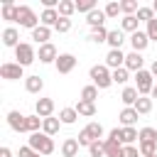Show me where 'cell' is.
<instances>
[{"label": "cell", "mask_w": 157, "mask_h": 157, "mask_svg": "<svg viewBox=\"0 0 157 157\" xmlns=\"http://www.w3.org/2000/svg\"><path fill=\"white\" fill-rule=\"evenodd\" d=\"M137 20L140 22H152L155 20V10L152 7H140L137 10Z\"/></svg>", "instance_id": "b9f144b4"}, {"label": "cell", "mask_w": 157, "mask_h": 157, "mask_svg": "<svg viewBox=\"0 0 157 157\" xmlns=\"http://www.w3.org/2000/svg\"><path fill=\"white\" fill-rule=\"evenodd\" d=\"M101 137H103V125H101V123H96V120H91V123L78 132V137H76V140H78V145H81V147H91V145H93L96 140H101Z\"/></svg>", "instance_id": "7a4b0ae2"}, {"label": "cell", "mask_w": 157, "mask_h": 157, "mask_svg": "<svg viewBox=\"0 0 157 157\" xmlns=\"http://www.w3.org/2000/svg\"><path fill=\"white\" fill-rule=\"evenodd\" d=\"M105 20H108V17H105V12H103V10H98V7H96L93 12H88V15H86V22H88V27H91V29L103 27V22H105Z\"/></svg>", "instance_id": "d6986e66"}, {"label": "cell", "mask_w": 157, "mask_h": 157, "mask_svg": "<svg viewBox=\"0 0 157 157\" xmlns=\"http://www.w3.org/2000/svg\"><path fill=\"white\" fill-rule=\"evenodd\" d=\"M96 98H98V88H96L93 83H88V86H83V88H81V101L96 103Z\"/></svg>", "instance_id": "d6a6232c"}, {"label": "cell", "mask_w": 157, "mask_h": 157, "mask_svg": "<svg viewBox=\"0 0 157 157\" xmlns=\"http://www.w3.org/2000/svg\"><path fill=\"white\" fill-rule=\"evenodd\" d=\"M34 113H37L42 120H44V118H52V115H54V98H37Z\"/></svg>", "instance_id": "8fae6325"}, {"label": "cell", "mask_w": 157, "mask_h": 157, "mask_svg": "<svg viewBox=\"0 0 157 157\" xmlns=\"http://www.w3.org/2000/svg\"><path fill=\"white\" fill-rule=\"evenodd\" d=\"M39 17L34 15V10L29 7V5H20L17 7V25L20 27H27V29H37L39 25Z\"/></svg>", "instance_id": "277c9868"}, {"label": "cell", "mask_w": 157, "mask_h": 157, "mask_svg": "<svg viewBox=\"0 0 157 157\" xmlns=\"http://www.w3.org/2000/svg\"><path fill=\"white\" fill-rule=\"evenodd\" d=\"M135 88L140 91V96H150L152 88H155V76H152L147 69L137 71V74H135Z\"/></svg>", "instance_id": "8992f818"}, {"label": "cell", "mask_w": 157, "mask_h": 157, "mask_svg": "<svg viewBox=\"0 0 157 157\" xmlns=\"http://www.w3.org/2000/svg\"><path fill=\"white\" fill-rule=\"evenodd\" d=\"M155 157H157V155H155Z\"/></svg>", "instance_id": "db71d44e"}, {"label": "cell", "mask_w": 157, "mask_h": 157, "mask_svg": "<svg viewBox=\"0 0 157 157\" xmlns=\"http://www.w3.org/2000/svg\"><path fill=\"white\" fill-rule=\"evenodd\" d=\"M17 157H42L39 152H34L29 145H25V147H20V152H17Z\"/></svg>", "instance_id": "bcb514c9"}, {"label": "cell", "mask_w": 157, "mask_h": 157, "mask_svg": "<svg viewBox=\"0 0 157 157\" xmlns=\"http://www.w3.org/2000/svg\"><path fill=\"white\" fill-rule=\"evenodd\" d=\"M0 157H12V150L10 147H0Z\"/></svg>", "instance_id": "681fc988"}, {"label": "cell", "mask_w": 157, "mask_h": 157, "mask_svg": "<svg viewBox=\"0 0 157 157\" xmlns=\"http://www.w3.org/2000/svg\"><path fill=\"white\" fill-rule=\"evenodd\" d=\"M145 32H147V37H150V42H152V39L157 42V17H155L152 22H147V29H145Z\"/></svg>", "instance_id": "f6af8a7d"}, {"label": "cell", "mask_w": 157, "mask_h": 157, "mask_svg": "<svg viewBox=\"0 0 157 157\" xmlns=\"http://www.w3.org/2000/svg\"><path fill=\"white\" fill-rule=\"evenodd\" d=\"M137 25H140L137 15H125V17L120 20V29H123V32H130V34H135V32L140 29Z\"/></svg>", "instance_id": "603a6c76"}, {"label": "cell", "mask_w": 157, "mask_h": 157, "mask_svg": "<svg viewBox=\"0 0 157 157\" xmlns=\"http://www.w3.org/2000/svg\"><path fill=\"white\" fill-rule=\"evenodd\" d=\"M137 118H140V113H137L135 108H123V110H120V115H118V120L123 123V128H135Z\"/></svg>", "instance_id": "2e32d148"}, {"label": "cell", "mask_w": 157, "mask_h": 157, "mask_svg": "<svg viewBox=\"0 0 157 157\" xmlns=\"http://www.w3.org/2000/svg\"><path fill=\"white\" fill-rule=\"evenodd\" d=\"M123 42H125L123 29H110V34H108V44H110V49H120Z\"/></svg>", "instance_id": "4dcf8cb0"}, {"label": "cell", "mask_w": 157, "mask_h": 157, "mask_svg": "<svg viewBox=\"0 0 157 157\" xmlns=\"http://www.w3.org/2000/svg\"><path fill=\"white\" fill-rule=\"evenodd\" d=\"M152 98H157V83H155V88H152V93H150Z\"/></svg>", "instance_id": "816d5d0a"}, {"label": "cell", "mask_w": 157, "mask_h": 157, "mask_svg": "<svg viewBox=\"0 0 157 157\" xmlns=\"http://www.w3.org/2000/svg\"><path fill=\"white\" fill-rule=\"evenodd\" d=\"M120 10H123L125 15H135V12L140 10V5H137V0H123V2H120Z\"/></svg>", "instance_id": "f35d334b"}, {"label": "cell", "mask_w": 157, "mask_h": 157, "mask_svg": "<svg viewBox=\"0 0 157 157\" xmlns=\"http://www.w3.org/2000/svg\"><path fill=\"white\" fill-rule=\"evenodd\" d=\"M56 10H59V15H61V17H71V15L76 12V2H74V0H61Z\"/></svg>", "instance_id": "1f68e13d"}, {"label": "cell", "mask_w": 157, "mask_h": 157, "mask_svg": "<svg viewBox=\"0 0 157 157\" xmlns=\"http://www.w3.org/2000/svg\"><path fill=\"white\" fill-rule=\"evenodd\" d=\"M137 142H157V130L155 128H142Z\"/></svg>", "instance_id": "8d00e7d4"}, {"label": "cell", "mask_w": 157, "mask_h": 157, "mask_svg": "<svg viewBox=\"0 0 157 157\" xmlns=\"http://www.w3.org/2000/svg\"><path fill=\"white\" fill-rule=\"evenodd\" d=\"M54 66H56L59 74H71V71L76 69V56L69 54V52H66V54H59V59H56Z\"/></svg>", "instance_id": "30bf717a"}, {"label": "cell", "mask_w": 157, "mask_h": 157, "mask_svg": "<svg viewBox=\"0 0 157 157\" xmlns=\"http://www.w3.org/2000/svg\"><path fill=\"white\" fill-rule=\"evenodd\" d=\"M103 145H105V157H123V150H125V145H120V142H115V140H103Z\"/></svg>", "instance_id": "cb8c5ba5"}, {"label": "cell", "mask_w": 157, "mask_h": 157, "mask_svg": "<svg viewBox=\"0 0 157 157\" xmlns=\"http://www.w3.org/2000/svg\"><path fill=\"white\" fill-rule=\"evenodd\" d=\"M42 123H44V120H42L37 113H34V115H27V132H29V135H32V132H39V130H42Z\"/></svg>", "instance_id": "836d02e7"}, {"label": "cell", "mask_w": 157, "mask_h": 157, "mask_svg": "<svg viewBox=\"0 0 157 157\" xmlns=\"http://www.w3.org/2000/svg\"><path fill=\"white\" fill-rule=\"evenodd\" d=\"M108 34H110V29H105V27H98V29H91L88 39H91V42H96V44H103V42H108Z\"/></svg>", "instance_id": "f546056e"}, {"label": "cell", "mask_w": 157, "mask_h": 157, "mask_svg": "<svg viewBox=\"0 0 157 157\" xmlns=\"http://www.w3.org/2000/svg\"><path fill=\"white\" fill-rule=\"evenodd\" d=\"M15 59H17L20 66H29L32 61H37V52L29 42H20V47L15 49Z\"/></svg>", "instance_id": "5b68a950"}, {"label": "cell", "mask_w": 157, "mask_h": 157, "mask_svg": "<svg viewBox=\"0 0 157 157\" xmlns=\"http://www.w3.org/2000/svg\"><path fill=\"white\" fill-rule=\"evenodd\" d=\"M76 118H78L76 108H61V110H59V120H61V125H74Z\"/></svg>", "instance_id": "83f0119b"}, {"label": "cell", "mask_w": 157, "mask_h": 157, "mask_svg": "<svg viewBox=\"0 0 157 157\" xmlns=\"http://www.w3.org/2000/svg\"><path fill=\"white\" fill-rule=\"evenodd\" d=\"M7 125L15 132H27V115H22L20 110H10L7 113Z\"/></svg>", "instance_id": "9c48e42d"}, {"label": "cell", "mask_w": 157, "mask_h": 157, "mask_svg": "<svg viewBox=\"0 0 157 157\" xmlns=\"http://www.w3.org/2000/svg\"><path fill=\"white\" fill-rule=\"evenodd\" d=\"M54 29H56L59 34H64V32H69V29H71V20H69V17H61V20L56 22V27H54Z\"/></svg>", "instance_id": "ee69618b"}, {"label": "cell", "mask_w": 157, "mask_h": 157, "mask_svg": "<svg viewBox=\"0 0 157 157\" xmlns=\"http://www.w3.org/2000/svg\"><path fill=\"white\" fill-rule=\"evenodd\" d=\"M103 12H105V17H118L123 10H120V2H108V5L103 7Z\"/></svg>", "instance_id": "7bdbcfd3"}, {"label": "cell", "mask_w": 157, "mask_h": 157, "mask_svg": "<svg viewBox=\"0 0 157 157\" xmlns=\"http://www.w3.org/2000/svg\"><path fill=\"white\" fill-rule=\"evenodd\" d=\"M0 76L5 81H17V78H25V66H20L17 61H5L0 66Z\"/></svg>", "instance_id": "52a82bcc"}, {"label": "cell", "mask_w": 157, "mask_h": 157, "mask_svg": "<svg viewBox=\"0 0 157 157\" xmlns=\"http://www.w3.org/2000/svg\"><path fill=\"white\" fill-rule=\"evenodd\" d=\"M49 37H52V27H44V25H39L37 29H32V39L42 47V44H49Z\"/></svg>", "instance_id": "44dd1931"}, {"label": "cell", "mask_w": 157, "mask_h": 157, "mask_svg": "<svg viewBox=\"0 0 157 157\" xmlns=\"http://www.w3.org/2000/svg\"><path fill=\"white\" fill-rule=\"evenodd\" d=\"M150 7H152V10H155V12H157V0H155V2H152V5H150Z\"/></svg>", "instance_id": "f5cc1de1"}, {"label": "cell", "mask_w": 157, "mask_h": 157, "mask_svg": "<svg viewBox=\"0 0 157 157\" xmlns=\"http://www.w3.org/2000/svg\"><path fill=\"white\" fill-rule=\"evenodd\" d=\"M42 88H44L42 76H27V78H25V91H27V93H39Z\"/></svg>", "instance_id": "d4e9b609"}, {"label": "cell", "mask_w": 157, "mask_h": 157, "mask_svg": "<svg viewBox=\"0 0 157 157\" xmlns=\"http://www.w3.org/2000/svg\"><path fill=\"white\" fill-rule=\"evenodd\" d=\"M105 66H108L110 71L123 69V66H125V54H123L120 49H110V52L105 54Z\"/></svg>", "instance_id": "7c38bea8"}, {"label": "cell", "mask_w": 157, "mask_h": 157, "mask_svg": "<svg viewBox=\"0 0 157 157\" xmlns=\"http://www.w3.org/2000/svg\"><path fill=\"white\" fill-rule=\"evenodd\" d=\"M27 145H29L34 152H39V155H52V152H54V140H52L47 132H32Z\"/></svg>", "instance_id": "3957f363"}, {"label": "cell", "mask_w": 157, "mask_h": 157, "mask_svg": "<svg viewBox=\"0 0 157 157\" xmlns=\"http://www.w3.org/2000/svg\"><path fill=\"white\" fill-rule=\"evenodd\" d=\"M17 7H20V5H15V2L5 0V2H2V7H0L2 20H7V22H17Z\"/></svg>", "instance_id": "ffe728a7"}, {"label": "cell", "mask_w": 157, "mask_h": 157, "mask_svg": "<svg viewBox=\"0 0 157 157\" xmlns=\"http://www.w3.org/2000/svg\"><path fill=\"white\" fill-rule=\"evenodd\" d=\"M150 74H152V76H157V59L152 61V66H150Z\"/></svg>", "instance_id": "f907efd6"}, {"label": "cell", "mask_w": 157, "mask_h": 157, "mask_svg": "<svg viewBox=\"0 0 157 157\" xmlns=\"http://www.w3.org/2000/svg\"><path fill=\"white\" fill-rule=\"evenodd\" d=\"M142 64H145V59H142V54H137V52H130V54H125V69L128 71H142Z\"/></svg>", "instance_id": "9a60e30c"}, {"label": "cell", "mask_w": 157, "mask_h": 157, "mask_svg": "<svg viewBox=\"0 0 157 157\" xmlns=\"http://www.w3.org/2000/svg\"><path fill=\"white\" fill-rule=\"evenodd\" d=\"M132 108H135L140 115H147V113L152 110V98H150V96H140V98H137V103H135Z\"/></svg>", "instance_id": "f1b7e54d"}, {"label": "cell", "mask_w": 157, "mask_h": 157, "mask_svg": "<svg viewBox=\"0 0 157 157\" xmlns=\"http://www.w3.org/2000/svg\"><path fill=\"white\" fill-rule=\"evenodd\" d=\"M137 98H140V91H137L135 86H125L123 93H120V101L125 103V108H132V105L137 103Z\"/></svg>", "instance_id": "ac0fdd59"}, {"label": "cell", "mask_w": 157, "mask_h": 157, "mask_svg": "<svg viewBox=\"0 0 157 157\" xmlns=\"http://www.w3.org/2000/svg\"><path fill=\"white\" fill-rule=\"evenodd\" d=\"M88 155H91V157H105V145H103V140H96V142L88 147Z\"/></svg>", "instance_id": "74e56055"}, {"label": "cell", "mask_w": 157, "mask_h": 157, "mask_svg": "<svg viewBox=\"0 0 157 157\" xmlns=\"http://www.w3.org/2000/svg\"><path fill=\"white\" fill-rule=\"evenodd\" d=\"M88 76H91V81H93V86H96L98 91H103V88H108V86L113 83V71H110L105 64H96V66H91Z\"/></svg>", "instance_id": "6da1fadb"}, {"label": "cell", "mask_w": 157, "mask_h": 157, "mask_svg": "<svg viewBox=\"0 0 157 157\" xmlns=\"http://www.w3.org/2000/svg\"><path fill=\"white\" fill-rule=\"evenodd\" d=\"M37 59H39L42 64H56V59H59V52H56V47L49 42V44H42V47L37 49Z\"/></svg>", "instance_id": "ba28073f"}, {"label": "cell", "mask_w": 157, "mask_h": 157, "mask_svg": "<svg viewBox=\"0 0 157 157\" xmlns=\"http://www.w3.org/2000/svg\"><path fill=\"white\" fill-rule=\"evenodd\" d=\"M2 44L17 49V47H20V32H17L15 27H5V29H2Z\"/></svg>", "instance_id": "e0dca14e"}, {"label": "cell", "mask_w": 157, "mask_h": 157, "mask_svg": "<svg viewBox=\"0 0 157 157\" xmlns=\"http://www.w3.org/2000/svg\"><path fill=\"white\" fill-rule=\"evenodd\" d=\"M123 157H142V155H140V150H137L135 145H125V150H123Z\"/></svg>", "instance_id": "c3c4849f"}, {"label": "cell", "mask_w": 157, "mask_h": 157, "mask_svg": "<svg viewBox=\"0 0 157 157\" xmlns=\"http://www.w3.org/2000/svg\"><path fill=\"white\" fill-rule=\"evenodd\" d=\"M59 125H61V120L59 118H44V123H42V132H47L49 137H54L56 132H59Z\"/></svg>", "instance_id": "4316f807"}, {"label": "cell", "mask_w": 157, "mask_h": 157, "mask_svg": "<svg viewBox=\"0 0 157 157\" xmlns=\"http://www.w3.org/2000/svg\"><path fill=\"white\" fill-rule=\"evenodd\" d=\"M108 140H115V142L123 145V128H113V130L108 132Z\"/></svg>", "instance_id": "7dc6e473"}, {"label": "cell", "mask_w": 157, "mask_h": 157, "mask_svg": "<svg viewBox=\"0 0 157 157\" xmlns=\"http://www.w3.org/2000/svg\"><path fill=\"white\" fill-rule=\"evenodd\" d=\"M78 147H81V145H78L76 137H66V140L61 142V155H64V157H76V155H78Z\"/></svg>", "instance_id": "7402d4cb"}, {"label": "cell", "mask_w": 157, "mask_h": 157, "mask_svg": "<svg viewBox=\"0 0 157 157\" xmlns=\"http://www.w3.org/2000/svg\"><path fill=\"white\" fill-rule=\"evenodd\" d=\"M128 78H130V71H128L125 66L113 71V83H128Z\"/></svg>", "instance_id": "ab89813d"}, {"label": "cell", "mask_w": 157, "mask_h": 157, "mask_svg": "<svg viewBox=\"0 0 157 157\" xmlns=\"http://www.w3.org/2000/svg\"><path fill=\"white\" fill-rule=\"evenodd\" d=\"M76 10L88 15V12H93V10H96V2H93V0H76Z\"/></svg>", "instance_id": "60d3db41"}, {"label": "cell", "mask_w": 157, "mask_h": 157, "mask_svg": "<svg viewBox=\"0 0 157 157\" xmlns=\"http://www.w3.org/2000/svg\"><path fill=\"white\" fill-rule=\"evenodd\" d=\"M74 108H76V113L83 115V118H93V115H96V103H88V101H81V98H78V103H76Z\"/></svg>", "instance_id": "484cf974"}, {"label": "cell", "mask_w": 157, "mask_h": 157, "mask_svg": "<svg viewBox=\"0 0 157 157\" xmlns=\"http://www.w3.org/2000/svg\"><path fill=\"white\" fill-rule=\"evenodd\" d=\"M137 150H140L142 157H155L157 155V142H140Z\"/></svg>", "instance_id": "d590c367"}, {"label": "cell", "mask_w": 157, "mask_h": 157, "mask_svg": "<svg viewBox=\"0 0 157 157\" xmlns=\"http://www.w3.org/2000/svg\"><path fill=\"white\" fill-rule=\"evenodd\" d=\"M140 140V130L135 128H123V145H132Z\"/></svg>", "instance_id": "e575fe53"}, {"label": "cell", "mask_w": 157, "mask_h": 157, "mask_svg": "<svg viewBox=\"0 0 157 157\" xmlns=\"http://www.w3.org/2000/svg\"><path fill=\"white\" fill-rule=\"evenodd\" d=\"M130 44H132V52H137V54H142V52L147 49V44H150V37H147V32H142V29H137L135 34H130Z\"/></svg>", "instance_id": "4fadbf2b"}, {"label": "cell", "mask_w": 157, "mask_h": 157, "mask_svg": "<svg viewBox=\"0 0 157 157\" xmlns=\"http://www.w3.org/2000/svg\"><path fill=\"white\" fill-rule=\"evenodd\" d=\"M59 20H61V15H59L56 7H47V10H42V15H39V25H44V27H56Z\"/></svg>", "instance_id": "5bb4252c"}]
</instances>
